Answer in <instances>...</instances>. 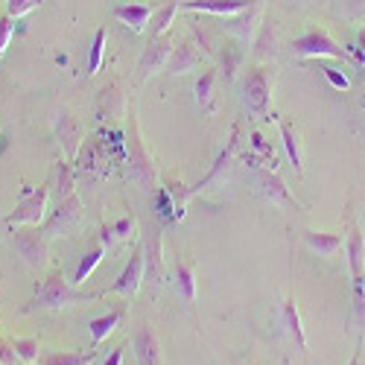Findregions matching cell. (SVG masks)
<instances>
[{
  "label": "cell",
  "mask_w": 365,
  "mask_h": 365,
  "mask_svg": "<svg viewBox=\"0 0 365 365\" xmlns=\"http://www.w3.org/2000/svg\"><path fill=\"white\" fill-rule=\"evenodd\" d=\"M143 255H146V266L152 272V278H155V284L164 281V260H161V240L158 234H149V242L143 246Z\"/></svg>",
  "instance_id": "cell-28"
},
{
  "label": "cell",
  "mask_w": 365,
  "mask_h": 365,
  "mask_svg": "<svg viewBox=\"0 0 365 365\" xmlns=\"http://www.w3.org/2000/svg\"><path fill=\"white\" fill-rule=\"evenodd\" d=\"M111 161H114V158H111L108 143H103L100 138L82 140L79 155H76V175H85V178H103V175H108Z\"/></svg>",
  "instance_id": "cell-5"
},
{
  "label": "cell",
  "mask_w": 365,
  "mask_h": 365,
  "mask_svg": "<svg viewBox=\"0 0 365 365\" xmlns=\"http://www.w3.org/2000/svg\"><path fill=\"white\" fill-rule=\"evenodd\" d=\"M175 289L181 292L185 301H196V275L187 263H178L175 266Z\"/></svg>",
  "instance_id": "cell-32"
},
{
  "label": "cell",
  "mask_w": 365,
  "mask_h": 365,
  "mask_svg": "<svg viewBox=\"0 0 365 365\" xmlns=\"http://www.w3.org/2000/svg\"><path fill=\"white\" fill-rule=\"evenodd\" d=\"M135 231H138V222H135L132 217H123V220H117V222H111V225H103V237H100V246L111 249L114 242H120V240H129V237H132Z\"/></svg>",
  "instance_id": "cell-25"
},
{
  "label": "cell",
  "mask_w": 365,
  "mask_h": 365,
  "mask_svg": "<svg viewBox=\"0 0 365 365\" xmlns=\"http://www.w3.org/2000/svg\"><path fill=\"white\" fill-rule=\"evenodd\" d=\"M217 79H220L217 71H205V73L196 79V85H193L196 103H199V108H205V111L214 108V88H217Z\"/></svg>",
  "instance_id": "cell-26"
},
{
  "label": "cell",
  "mask_w": 365,
  "mask_h": 365,
  "mask_svg": "<svg viewBox=\"0 0 365 365\" xmlns=\"http://www.w3.org/2000/svg\"><path fill=\"white\" fill-rule=\"evenodd\" d=\"M351 365H359V356H354V359H351Z\"/></svg>",
  "instance_id": "cell-42"
},
{
  "label": "cell",
  "mask_w": 365,
  "mask_h": 365,
  "mask_svg": "<svg viewBox=\"0 0 365 365\" xmlns=\"http://www.w3.org/2000/svg\"><path fill=\"white\" fill-rule=\"evenodd\" d=\"M0 362H6V365H15L18 362V354L12 345H0Z\"/></svg>",
  "instance_id": "cell-40"
},
{
  "label": "cell",
  "mask_w": 365,
  "mask_h": 365,
  "mask_svg": "<svg viewBox=\"0 0 365 365\" xmlns=\"http://www.w3.org/2000/svg\"><path fill=\"white\" fill-rule=\"evenodd\" d=\"M82 295L58 275V272H53V275L47 281H41V287L36 289V298H33V307L38 310H62V307H71L73 301H79Z\"/></svg>",
  "instance_id": "cell-6"
},
{
  "label": "cell",
  "mask_w": 365,
  "mask_h": 365,
  "mask_svg": "<svg viewBox=\"0 0 365 365\" xmlns=\"http://www.w3.org/2000/svg\"><path fill=\"white\" fill-rule=\"evenodd\" d=\"M126 155H129V175L138 181L140 187L152 190L155 187V164H152V155L146 152L143 140H140V132H138V120L135 114H129L126 120Z\"/></svg>",
  "instance_id": "cell-2"
},
{
  "label": "cell",
  "mask_w": 365,
  "mask_h": 365,
  "mask_svg": "<svg viewBox=\"0 0 365 365\" xmlns=\"http://www.w3.org/2000/svg\"><path fill=\"white\" fill-rule=\"evenodd\" d=\"M47 202H50V187H38V190H26L21 196V202L15 205V210L6 217V225H41L47 220Z\"/></svg>",
  "instance_id": "cell-7"
},
{
  "label": "cell",
  "mask_w": 365,
  "mask_h": 365,
  "mask_svg": "<svg viewBox=\"0 0 365 365\" xmlns=\"http://www.w3.org/2000/svg\"><path fill=\"white\" fill-rule=\"evenodd\" d=\"M41 4H44V0H6V15H9L12 21H21V18H26L29 12H36Z\"/></svg>",
  "instance_id": "cell-35"
},
{
  "label": "cell",
  "mask_w": 365,
  "mask_h": 365,
  "mask_svg": "<svg viewBox=\"0 0 365 365\" xmlns=\"http://www.w3.org/2000/svg\"><path fill=\"white\" fill-rule=\"evenodd\" d=\"M103 56H106V29L100 26L94 41H91V53H88V76H94L103 68Z\"/></svg>",
  "instance_id": "cell-33"
},
{
  "label": "cell",
  "mask_w": 365,
  "mask_h": 365,
  "mask_svg": "<svg viewBox=\"0 0 365 365\" xmlns=\"http://www.w3.org/2000/svg\"><path fill=\"white\" fill-rule=\"evenodd\" d=\"M319 71H322V76L336 88V91H348L351 88V79L345 76V71L342 68H336V65H327L324 58H319Z\"/></svg>",
  "instance_id": "cell-34"
},
{
  "label": "cell",
  "mask_w": 365,
  "mask_h": 365,
  "mask_svg": "<svg viewBox=\"0 0 365 365\" xmlns=\"http://www.w3.org/2000/svg\"><path fill=\"white\" fill-rule=\"evenodd\" d=\"M199 62H202V56H199V50H196L193 41H175V47H173V53L167 58V68L164 71L173 73V76H181V73L196 71Z\"/></svg>",
  "instance_id": "cell-15"
},
{
  "label": "cell",
  "mask_w": 365,
  "mask_h": 365,
  "mask_svg": "<svg viewBox=\"0 0 365 365\" xmlns=\"http://www.w3.org/2000/svg\"><path fill=\"white\" fill-rule=\"evenodd\" d=\"M47 187H53L56 202H62V199H68L73 193V187H76V170L71 167V161H58L53 167V175H50Z\"/></svg>",
  "instance_id": "cell-21"
},
{
  "label": "cell",
  "mask_w": 365,
  "mask_h": 365,
  "mask_svg": "<svg viewBox=\"0 0 365 365\" xmlns=\"http://www.w3.org/2000/svg\"><path fill=\"white\" fill-rule=\"evenodd\" d=\"M152 15H155V12H152V6H146V4H123V6H114V18L123 24V26H129L135 36L146 33Z\"/></svg>",
  "instance_id": "cell-18"
},
{
  "label": "cell",
  "mask_w": 365,
  "mask_h": 365,
  "mask_svg": "<svg viewBox=\"0 0 365 365\" xmlns=\"http://www.w3.org/2000/svg\"><path fill=\"white\" fill-rule=\"evenodd\" d=\"M278 129H281V143H284V152L289 158V167L295 173H304V164H301V149H298V135L292 132L289 123H284V120H278Z\"/></svg>",
  "instance_id": "cell-27"
},
{
  "label": "cell",
  "mask_w": 365,
  "mask_h": 365,
  "mask_svg": "<svg viewBox=\"0 0 365 365\" xmlns=\"http://www.w3.org/2000/svg\"><path fill=\"white\" fill-rule=\"evenodd\" d=\"M281 324L284 330L292 336V342L298 345V351H307V336H304V327H301V316L295 307V298H287L284 307H281Z\"/></svg>",
  "instance_id": "cell-22"
},
{
  "label": "cell",
  "mask_w": 365,
  "mask_h": 365,
  "mask_svg": "<svg viewBox=\"0 0 365 365\" xmlns=\"http://www.w3.org/2000/svg\"><path fill=\"white\" fill-rule=\"evenodd\" d=\"M82 222V199L76 193H71L68 199L56 202V207L44 220V234L47 237H68L71 231H76V225Z\"/></svg>",
  "instance_id": "cell-8"
},
{
  "label": "cell",
  "mask_w": 365,
  "mask_h": 365,
  "mask_svg": "<svg viewBox=\"0 0 365 365\" xmlns=\"http://www.w3.org/2000/svg\"><path fill=\"white\" fill-rule=\"evenodd\" d=\"M9 237H12L15 252L21 255V260H24L29 269H44V266H47L50 246H47L44 228H38V225H15Z\"/></svg>",
  "instance_id": "cell-3"
},
{
  "label": "cell",
  "mask_w": 365,
  "mask_h": 365,
  "mask_svg": "<svg viewBox=\"0 0 365 365\" xmlns=\"http://www.w3.org/2000/svg\"><path fill=\"white\" fill-rule=\"evenodd\" d=\"M178 9H181V0H170L167 6H161V9L155 12V24H152V38H158V36H167V33H170V26H173Z\"/></svg>",
  "instance_id": "cell-31"
},
{
  "label": "cell",
  "mask_w": 365,
  "mask_h": 365,
  "mask_svg": "<svg viewBox=\"0 0 365 365\" xmlns=\"http://www.w3.org/2000/svg\"><path fill=\"white\" fill-rule=\"evenodd\" d=\"M12 33H15V21L9 15H4V18H0V56L6 53L9 41H12Z\"/></svg>",
  "instance_id": "cell-38"
},
{
  "label": "cell",
  "mask_w": 365,
  "mask_h": 365,
  "mask_svg": "<svg viewBox=\"0 0 365 365\" xmlns=\"http://www.w3.org/2000/svg\"><path fill=\"white\" fill-rule=\"evenodd\" d=\"M237 146H240V129H234L231 132V138H228V143H225V149L217 155V161H214V167L207 170V175L199 181V185H193V187H187V193H190V199L193 196H199V193H205V190H210V185H217V181H222V175L234 167V155H237Z\"/></svg>",
  "instance_id": "cell-12"
},
{
  "label": "cell",
  "mask_w": 365,
  "mask_h": 365,
  "mask_svg": "<svg viewBox=\"0 0 365 365\" xmlns=\"http://www.w3.org/2000/svg\"><path fill=\"white\" fill-rule=\"evenodd\" d=\"M260 9H263V0H252V4L242 9V12H237V15H231V18H225V26H228V33L240 41V44H249V41H255L257 38V33H260Z\"/></svg>",
  "instance_id": "cell-10"
},
{
  "label": "cell",
  "mask_w": 365,
  "mask_h": 365,
  "mask_svg": "<svg viewBox=\"0 0 365 365\" xmlns=\"http://www.w3.org/2000/svg\"><path fill=\"white\" fill-rule=\"evenodd\" d=\"M255 185H257V193H260L263 199H269L272 205H281V207H295V210H298V202L292 199L289 187L284 185V178H281L275 170H269V167L255 170Z\"/></svg>",
  "instance_id": "cell-11"
},
{
  "label": "cell",
  "mask_w": 365,
  "mask_h": 365,
  "mask_svg": "<svg viewBox=\"0 0 365 365\" xmlns=\"http://www.w3.org/2000/svg\"><path fill=\"white\" fill-rule=\"evenodd\" d=\"M123 362V351H111V356L106 359V365H120Z\"/></svg>",
  "instance_id": "cell-41"
},
{
  "label": "cell",
  "mask_w": 365,
  "mask_h": 365,
  "mask_svg": "<svg viewBox=\"0 0 365 365\" xmlns=\"http://www.w3.org/2000/svg\"><path fill=\"white\" fill-rule=\"evenodd\" d=\"M120 319H123V313L120 310H111V313H106V316H97V319H91V339H94V345H100L103 339H108V333L120 324Z\"/></svg>",
  "instance_id": "cell-29"
},
{
  "label": "cell",
  "mask_w": 365,
  "mask_h": 365,
  "mask_svg": "<svg viewBox=\"0 0 365 365\" xmlns=\"http://www.w3.org/2000/svg\"><path fill=\"white\" fill-rule=\"evenodd\" d=\"M252 0H185L181 9L187 12H202V15H217V18H231L242 12Z\"/></svg>",
  "instance_id": "cell-16"
},
{
  "label": "cell",
  "mask_w": 365,
  "mask_h": 365,
  "mask_svg": "<svg viewBox=\"0 0 365 365\" xmlns=\"http://www.w3.org/2000/svg\"><path fill=\"white\" fill-rule=\"evenodd\" d=\"M173 47H175V41H173L170 33H167V36H158V38H149V47L143 50L140 62H138L140 79H149V76H155L158 71H164V68H167V58H170V53H173Z\"/></svg>",
  "instance_id": "cell-14"
},
{
  "label": "cell",
  "mask_w": 365,
  "mask_h": 365,
  "mask_svg": "<svg viewBox=\"0 0 365 365\" xmlns=\"http://www.w3.org/2000/svg\"><path fill=\"white\" fill-rule=\"evenodd\" d=\"M56 132H58V138H62V149L68 152V158H76L79 155V143H82V132H79L76 120L68 111L56 114Z\"/></svg>",
  "instance_id": "cell-20"
},
{
  "label": "cell",
  "mask_w": 365,
  "mask_h": 365,
  "mask_svg": "<svg viewBox=\"0 0 365 365\" xmlns=\"http://www.w3.org/2000/svg\"><path fill=\"white\" fill-rule=\"evenodd\" d=\"M252 149H255L257 155L263 158V164H266L269 170H275V152H272V146L263 140V135H260V132H252Z\"/></svg>",
  "instance_id": "cell-37"
},
{
  "label": "cell",
  "mask_w": 365,
  "mask_h": 365,
  "mask_svg": "<svg viewBox=\"0 0 365 365\" xmlns=\"http://www.w3.org/2000/svg\"><path fill=\"white\" fill-rule=\"evenodd\" d=\"M304 242H307V249L316 252L319 257H333L345 246L342 234H333V231H304Z\"/></svg>",
  "instance_id": "cell-19"
},
{
  "label": "cell",
  "mask_w": 365,
  "mask_h": 365,
  "mask_svg": "<svg viewBox=\"0 0 365 365\" xmlns=\"http://www.w3.org/2000/svg\"><path fill=\"white\" fill-rule=\"evenodd\" d=\"M362 108H365V94H362Z\"/></svg>",
  "instance_id": "cell-43"
},
{
  "label": "cell",
  "mask_w": 365,
  "mask_h": 365,
  "mask_svg": "<svg viewBox=\"0 0 365 365\" xmlns=\"http://www.w3.org/2000/svg\"><path fill=\"white\" fill-rule=\"evenodd\" d=\"M143 272H146V255H143V246H138L126 263V269L120 272V278L114 281V287L108 289L111 295H123V298H132L138 295L140 284H143Z\"/></svg>",
  "instance_id": "cell-13"
},
{
  "label": "cell",
  "mask_w": 365,
  "mask_h": 365,
  "mask_svg": "<svg viewBox=\"0 0 365 365\" xmlns=\"http://www.w3.org/2000/svg\"><path fill=\"white\" fill-rule=\"evenodd\" d=\"M292 53L298 58H345V47H339L324 29H310L292 41Z\"/></svg>",
  "instance_id": "cell-9"
},
{
  "label": "cell",
  "mask_w": 365,
  "mask_h": 365,
  "mask_svg": "<svg viewBox=\"0 0 365 365\" xmlns=\"http://www.w3.org/2000/svg\"><path fill=\"white\" fill-rule=\"evenodd\" d=\"M97 359V351H50L38 359V365H91Z\"/></svg>",
  "instance_id": "cell-24"
},
{
  "label": "cell",
  "mask_w": 365,
  "mask_h": 365,
  "mask_svg": "<svg viewBox=\"0 0 365 365\" xmlns=\"http://www.w3.org/2000/svg\"><path fill=\"white\" fill-rule=\"evenodd\" d=\"M345 249H348L351 287H354V313H356V322H365V237L356 228L348 231Z\"/></svg>",
  "instance_id": "cell-4"
},
{
  "label": "cell",
  "mask_w": 365,
  "mask_h": 365,
  "mask_svg": "<svg viewBox=\"0 0 365 365\" xmlns=\"http://www.w3.org/2000/svg\"><path fill=\"white\" fill-rule=\"evenodd\" d=\"M217 56H220V68H222L225 82H234L237 71H242V62H246V50H242L240 44H234V41H228L217 50Z\"/></svg>",
  "instance_id": "cell-23"
},
{
  "label": "cell",
  "mask_w": 365,
  "mask_h": 365,
  "mask_svg": "<svg viewBox=\"0 0 365 365\" xmlns=\"http://www.w3.org/2000/svg\"><path fill=\"white\" fill-rule=\"evenodd\" d=\"M132 348H135L138 365H158V362H161V345H158L155 330H152L149 324H143V327L135 333Z\"/></svg>",
  "instance_id": "cell-17"
},
{
  "label": "cell",
  "mask_w": 365,
  "mask_h": 365,
  "mask_svg": "<svg viewBox=\"0 0 365 365\" xmlns=\"http://www.w3.org/2000/svg\"><path fill=\"white\" fill-rule=\"evenodd\" d=\"M12 348H15L18 359H24V362L38 359V339H12Z\"/></svg>",
  "instance_id": "cell-36"
},
{
  "label": "cell",
  "mask_w": 365,
  "mask_h": 365,
  "mask_svg": "<svg viewBox=\"0 0 365 365\" xmlns=\"http://www.w3.org/2000/svg\"><path fill=\"white\" fill-rule=\"evenodd\" d=\"M354 56H356V62L365 68V29H359V36H356V44H354ZM365 73V71H362Z\"/></svg>",
  "instance_id": "cell-39"
},
{
  "label": "cell",
  "mask_w": 365,
  "mask_h": 365,
  "mask_svg": "<svg viewBox=\"0 0 365 365\" xmlns=\"http://www.w3.org/2000/svg\"><path fill=\"white\" fill-rule=\"evenodd\" d=\"M103 257H106V246H97V249L85 252L82 260H79V266H76V272H73V284H85V281L91 278V272L100 266Z\"/></svg>",
  "instance_id": "cell-30"
},
{
  "label": "cell",
  "mask_w": 365,
  "mask_h": 365,
  "mask_svg": "<svg viewBox=\"0 0 365 365\" xmlns=\"http://www.w3.org/2000/svg\"><path fill=\"white\" fill-rule=\"evenodd\" d=\"M240 100L252 117L257 120H272L269 114V103H272V79H269V68L255 65L242 73L240 82Z\"/></svg>",
  "instance_id": "cell-1"
}]
</instances>
